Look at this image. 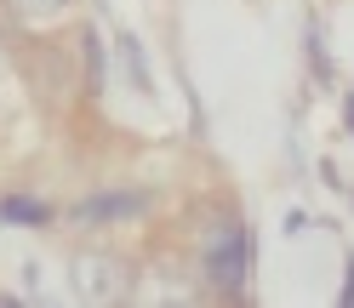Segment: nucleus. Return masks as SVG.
<instances>
[{
	"instance_id": "3",
	"label": "nucleus",
	"mask_w": 354,
	"mask_h": 308,
	"mask_svg": "<svg viewBox=\"0 0 354 308\" xmlns=\"http://www.w3.org/2000/svg\"><path fill=\"white\" fill-rule=\"evenodd\" d=\"M143 206H149L143 194H97V200H86V206H80V217H86V223H103V217L115 223V217H138Z\"/></svg>"
},
{
	"instance_id": "6",
	"label": "nucleus",
	"mask_w": 354,
	"mask_h": 308,
	"mask_svg": "<svg viewBox=\"0 0 354 308\" xmlns=\"http://www.w3.org/2000/svg\"><path fill=\"white\" fill-rule=\"evenodd\" d=\"M0 75H6V57H0Z\"/></svg>"
},
{
	"instance_id": "5",
	"label": "nucleus",
	"mask_w": 354,
	"mask_h": 308,
	"mask_svg": "<svg viewBox=\"0 0 354 308\" xmlns=\"http://www.w3.org/2000/svg\"><path fill=\"white\" fill-rule=\"evenodd\" d=\"M0 217L6 223H46V206L40 200H0Z\"/></svg>"
},
{
	"instance_id": "2",
	"label": "nucleus",
	"mask_w": 354,
	"mask_h": 308,
	"mask_svg": "<svg viewBox=\"0 0 354 308\" xmlns=\"http://www.w3.org/2000/svg\"><path fill=\"white\" fill-rule=\"evenodd\" d=\"M69 285H75L80 302L109 308V302L131 297V269H126V257H115V251H75L69 257Z\"/></svg>"
},
{
	"instance_id": "4",
	"label": "nucleus",
	"mask_w": 354,
	"mask_h": 308,
	"mask_svg": "<svg viewBox=\"0 0 354 308\" xmlns=\"http://www.w3.org/2000/svg\"><path fill=\"white\" fill-rule=\"evenodd\" d=\"M6 6H12L17 17H29V23H46V17H57L69 0H6Z\"/></svg>"
},
{
	"instance_id": "1",
	"label": "nucleus",
	"mask_w": 354,
	"mask_h": 308,
	"mask_svg": "<svg viewBox=\"0 0 354 308\" xmlns=\"http://www.w3.org/2000/svg\"><path fill=\"white\" fill-rule=\"evenodd\" d=\"M252 262H257V234H252V223H217V229H206V240H201V269H206V280H212L223 297H240V291L252 285Z\"/></svg>"
}]
</instances>
